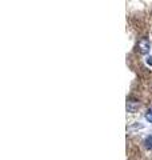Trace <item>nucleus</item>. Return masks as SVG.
I'll list each match as a JSON object with an SVG mask.
<instances>
[{
    "mask_svg": "<svg viewBox=\"0 0 152 160\" xmlns=\"http://www.w3.org/2000/svg\"><path fill=\"white\" fill-rule=\"evenodd\" d=\"M145 119L148 120L149 123H152V107H149L148 109H147V112H145Z\"/></svg>",
    "mask_w": 152,
    "mask_h": 160,
    "instance_id": "obj_4",
    "label": "nucleus"
},
{
    "mask_svg": "<svg viewBox=\"0 0 152 160\" xmlns=\"http://www.w3.org/2000/svg\"><path fill=\"white\" fill-rule=\"evenodd\" d=\"M144 146L147 149H149V151H152V135H149V136H147L145 140H144Z\"/></svg>",
    "mask_w": 152,
    "mask_h": 160,
    "instance_id": "obj_3",
    "label": "nucleus"
},
{
    "mask_svg": "<svg viewBox=\"0 0 152 160\" xmlns=\"http://www.w3.org/2000/svg\"><path fill=\"white\" fill-rule=\"evenodd\" d=\"M151 49V42L148 38H141L136 44V51L141 55H147Z\"/></svg>",
    "mask_w": 152,
    "mask_h": 160,
    "instance_id": "obj_1",
    "label": "nucleus"
},
{
    "mask_svg": "<svg viewBox=\"0 0 152 160\" xmlns=\"http://www.w3.org/2000/svg\"><path fill=\"white\" fill-rule=\"evenodd\" d=\"M147 64H148V66H151V67H152V56L147 59Z\"/></svg>",
    "mask_w": 152,
    "mask_h": 160,
    "instance_id": "obj_5",
    "label": "nucleus"
},
{
    "mask_svg": "<svg viewBox=\"0 0 152 160\" xmlns=\"http://www.w3.org/2000/svg\"><path fill=\"white\" fill-rule=\"evenodd\" d=\"M139 107H140V103L136 102V100H128V102H127V111L131 112V113L138 111Z\"/></svg>",
    "mask_w": 152,
    "mask_h": 160,
    "instance_id": "obj_2",
    "label": "nucleus"
}]
</instances>
